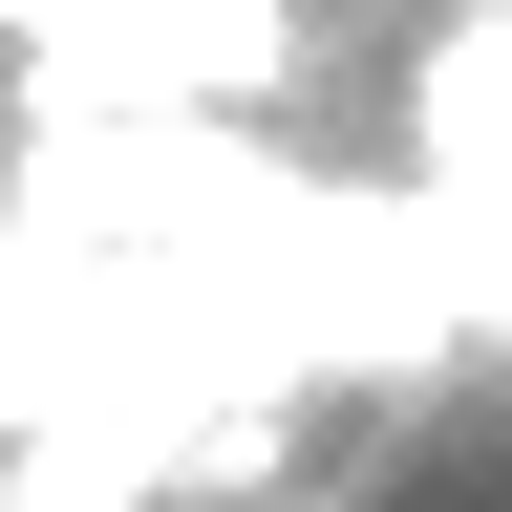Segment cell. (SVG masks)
Masks as SVG:
<instances>
[{
    "mask_svg": "<svg viewBox=\"0 0 512 512\" xmlns=\"http://www.w3.org/2000/svg\"><path fill=\"white\" fill-rule=\"evenodd\" d=\"M86 384H107V320H64V278H22V256H0V448L64 427Z\"/></svg>",
    "mask_w": 512,
    "mask_h": 512,
    "instance_id": "obj_1",
    "label": "cell"
}]
</instances>
